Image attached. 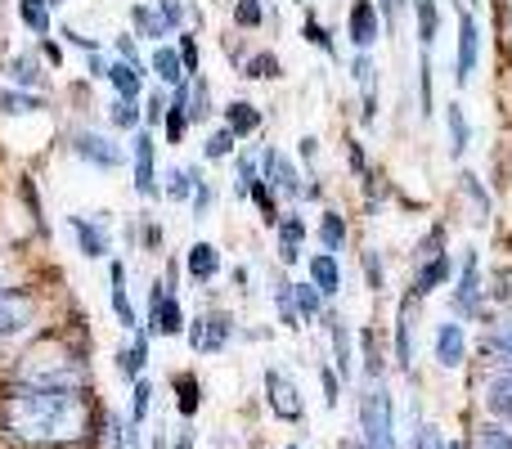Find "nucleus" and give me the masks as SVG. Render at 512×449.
I'll use <instances>...</instances> for the list:
<instances>
[{
    "mask_svg": "<svg viewBox=\"0 0 512 449\" xmlns=\"http://www.w3.org/2000/svg\"><path fill=\"white\" fill-rule=\"evenodd\" d=\"M41 54H45V59L54 63V68H59V63H63V50H59V41H41Z\"/></svg>",
    "mask_w": 512,
    "mask_h": 449,
    "instance_id": "obj_57",
    "label": "nucleus"
},
{
    "mask_svg": "<svg viewBox=\"0 0 512 449\" xmlns=\"http://www.w3.org/2000/svg\"><path fill=\"white\" fill-rule=\"evenodd\" d=\"M234 333V324L225 315H212V319H194V328H189V346L203 355H216L225 346V337Z\"/></svg>",
    "mask_w": 512,
    "mask_h": 449,
    "instance_id": "obj_10",
    "label": "nucleus"
},
{
    "mask_svg": "<svg viewBox=\"0 0 512 449\" xmlns=\"http://www.w3.org/2000/svg\"><path fill=\"white\" fill-rule=\"evenodd\" d=\"M189 274H194L198 283H207V279H216L221 274V256H216V247L212 243H194L189 247Z\"/></svg>",
    "mask_w": 512,
    "mask_h": 449,
    "instance_id": "obj_24",
    "label": "nucleus"
},
{
    "mask_svg": "<svg viewBox=\"0 0 512 449\" xmlns=\"http://www.w3.org/2000/svg\"><path fill=\"white\" fill-rule=\"evenodd\" d=\"M135 189H140L144 198L158 194V176H153V135L149 131L135 135Z\"/></svg>",
    "mask_w": 512,
    "mask_h": 449,
    "instance_id": "obj_13",
    "label": "nucleus"
},
{
    "mask_svg": "<svg viewBox=\"0 0 512 449\" xmlns=\"http://www.w3.org/2000/svg\"><path fill=\"white\" fill-rule=\"evenodd\" d=\"M364 274H369V288H373V292H382V283H387V274H382L378 252H364Z\"/></svg>",
    "mask_w": 512,
    "mask_h": 449,
    "instance_id": "obj_49",
    "label": "nucleus"
},
{
    "mask_svg": "<svg viewBox=\"0 0 512 449\" xmlns=\"http://www.w3.org/2000/svg\"><path fill=\"white\" fill-rule=\"evenodd\" d=\"M274 301H279L283 324L297 328V306H292V283H274Z\"/></svg>",
    "mask_w": 512,
    "mask_h": 449,
    "instance_id": "obj_40",
    "label": "nucleus"
},
{
    "mask_svg": "<svg viewBox=\"0 0 512 449\" xmlns=\"http://www.w3.org/2000/svg\"><path fill=\"white\" fill-rule=\"evenodd\" d=\"M158 18H162V27H167V32H180V23H185V9L176 5V0H158Z\"/></svg>",
    "mask_w": 512,
    "mask_h": 449,
    "instance_id": "obj_46",
    "label": "nucleus"
},
{
    "mask_svg": "<svg viewBox=\"0 0 512 449\" xmlns=\"http://www.w3.org/2000/svg\"><path fill=\"white\" fill-rule=\"evenodd\" d=\"M50 5H59V0H50Z\"/></svg>",
    "mask_w": 512,
    "mask_h": 449,
    "instance_id": "obj_63",
    "label": "nucleus"
},
{
    "mask_svg": "<svg viewBox=\"0 0 512 449\" xmlns=\"http://www.w3.org/2000/svg\"><path fill=\"white\" fill-rule=\"evenodd\" d=\"M36 315V301L27 292L14 288H0V337H18Z\"/></svg>",
    "mask_w": 512,
    "mask_h": 449,
    "instance_id": "obj_6",
    "label": "nucleus"
},
{
    "mask_svg": "<svg viewBox=\"0 0 512 449\" xmlns=\"http://www.w3.org/2000/svg\"><path fill=\"white\" fill-rule=\"evenodd\" d=\"M234 23L239 27H261V0H234Z\"/></svg>",
    "mask_w": 512,
    "mask_h": 449,
    "instance_id": "obj_43",
    "label": "nucleus"
},
{
    "mask_svg": "<svg viewBox=\"0 0 512 449\" xmlns=\"http://www.w3.org/2000/svg\"><path fill=\"white\" fill-rule=\"evenodd\" d=\"M248 77H252V81L279 77V59H274V54H256V59H248Z\"/></svg>",
    "mask_w": 512,
    "mask_h": 449,
    "instance_id": "obj_44",
    "label": "nucleus"
},
{
    "mask_svg": "<svg viewBox=\"0 0 512 449\" xmlns=\"http://www.w3.org/2000/svg\"><path fill=\"white\" fill-rule=\"evenodd\" d=\"M319 382H324V405L337 409V396H342V387H337V373L333 369H319Z\"/></svg>",
    "mask_w": 512,
    "mask_h": 449,
    "instance_id": "obj_52",
    "label": "nucleus"
},
{
    "mask_svg": "<svg viewBox=\"0 0 512 449\" xmlns=\"http://www.w3.org/2000/svg\"><path fill=\"white\" fill-rule=\"evenodd\" d=\"M18 382H23V387L81 391V382H86V364H81L77 351H68L63 342H45V346H36V351H27V360L18 364Z\"/></svg>",
    "mask_w": 512,
    "mask_h": 449,
    "instance_id": "obj_2",
    "label": "nucleus"
},
{
    "mask_svg": "<svg viewBox=\"0 0 512 449\" xmlns=\"http://www.w3.org/2000/svg\"><path fill=\"white\" fill-rule=\"evenodd\" d=\"M9 81H14V86H41L36 59H14V63H9Z\"/></svg>",
    "mask_w": 512,
    "mask_h": 449,
    "instance_id": "obj_37",
    "label": "nucleus"
},
{
    "mask_svg": "<svg viewBox=\"0 0 512 449\" xmlns=\"http://www.w3.org/2000/svg\"><path fill=\"white\" fill-rule=\"evenodd\" d=\"M72 229H77V243L86 256H104L108 252V225L104 216H95V221H86V216H72Z\"/></svg>",
    "mask_w": 512,
    "mask_h": 449,
    "instance_id": "obj_18",
    "label": "nucleus"
},
{
    "mask_svg": "<svg viewBox=\"0 0 512 449\" xmlns=\"http://www.w3.org/2000/svg\"><path fill=\"white\" fill-rule=\"evenodd\" d=\"M360 432L364 449H396V414H391V391L382 382H369L360 400Z\"/></svg>",
    "mask_w": 512,
    "mask_h": 449,
    "instance_id": "obj_3",
    "label": "nucleus"
},
{
    "mask_svg": "<svg viewBox=\"0 0 512 449\" xmlns=\"http://www.w3.org/2000/svg\"><path fill=\"white\" fill-rule=\"evenodd\" d=\"M0 432L18 445H41V449L77 445L90 432V405L81 391L23 387L18 382L9 396H0Z\"/></svg>",
    "mask_w": 512,
    "mask_h": 449,
    "instance_id": "obj_1",
    "label": "nucleus"
},
{
    "mask_svg": "<svg viewBox=\"0 0 512 449\" xmlns=\"http://www.w3.org/2000/svg\"><path fill=\"white\" fill-rule=\"evenodd\" d=\"M180 63H185V72H198V41L194 36H180Z\"/></svg>",
    "mask_w": 512,
    "mask_h": 449,
    "instance_id": "obj_51",
    "label": "nucleus"
},
{
    "mask_svg": "<svg viewBox=\"0 0 512 449\" xmlns=\"http://www.w3.org/2000/svg\"><path fill=\"white\" fill-rule=\"evenodd\" d=\"M346 32H351V41L360 45V50H369V45L378 41V32H382L378 5H373V0H355L351 14H346Z\"/></svg>",
    "mask_w": 512,
    "mask_h": 449,
    "instance_id": "obj_8",
    "label": "nucleus"
},
{
    "mask_svg": "<svg viewBox=\"0 0 512 449\" xmlns=\"http://www.w3.org/2000/svg\"><path fill=\"white\" fill-rule=\"evenodd\" d=\"M333 324V351H337V369H342V382L351 378V369H355V346H351V324H346L342 315H333L328 319Z\"/></svg>",
    "mask_w": 512,
    "mask_h": 449,
    "instance_id": "obj_25",
    "label": "nucleus"
},
{
    "mask_svg": "<svg viewBox=\"0 0 512 449\" xmlns=\"http://www.w3.org/2000/svg\"><path fill=\"white\" fill-rule=\"evenodd\" d=\"M41 99L32 95H14V90H0V113H36Z\"/></svg>",
    "mask_w": 512,
    "mask_h": 449,
    "instance_id": "obj_38",
    "label": "nucleus"
},
{
    "mask_svg": "<svg viewBox=\"0 0 512 449\" xmlns=\"http://www.w3.org/2000/svg\"><path fill=\"white\" fill-rule=\"evenodd\" d=\"M108 283H113V310H117V319H122V328H135V306H131V297H126V265L122 261L108 265Z\"/></svg>",
    "mask_w": 512,
    "mask_h": 449,
    "instance_id": "obj_23",
    "label": "nucleus"
},
{
    "mask_svg": "<svg viewBox=\"0 0 512 449\" xmlns=\"http://www.w3.org/2000/svg\"><path fill=\"white\" fill-rule=\"evenodd\" d=\"M72 153H77L81 162H90V167H104V171L122 167V149H117L113 140H104V135H95V131H77Z\"/></svg>",
    "mask_w": 512,
    "mask_h": 449,
    "instance_id": "obj_7",
    "label": "nucleus"
},
{
    "mask_svg": "<svg viewBox=\"0 0 512 449\" xmlns=\"http://www.w3.org/2000/svg\"><path fill=\"white\" fill-rule=\"evenodd\" d=\"M301 243H306V221H301V216H279V261L297 265Z\"/></svg>",
    "mask_w": 512,
    "mask_h": 449,
    "instance_id": "obj_15",
    "label": "nucleus"
},
{
    "mask_svg": "<svg viewBox=\"0 0 512 449\" xmlns=\"http://www.w3.org/2000/svg\"><path fill=\"white\" fill-rule=\"evenodd\" d=\"M396 14H400V0H378V18H387V27L396 23Z\"/></svg>",
    "mask_w": 512,
    "mask_h": 449,
    "instance_id": "obj_56",
    "label": "nucleus"
},
{
    "mask_svg": "<svg viewBox=\"0 0 512 449\" xmlns=\"http://www.w3.org/2000/svg\"><path fill=\"white\" fill-rule=\"evenodd\" d=\"M463 355H468V337H463V324H441L436 328V364L441 369H459Z\"/></svg>",
    "mask_w": 512,
    "mask_h": 449,
    "instance_id": "obj_11",
    "label": "nucleus"
},
{
    "mask_svg": "<svg viewBox=\"0 0 512 449\" xmlns=\"http://www.w3.org/2000/svg\"><path fill=\"white\" fill-rule=\"evenodd\" d=\"M176 391H180V414L194 418V414H198V405H203V387H198V378L180 373V378H176Z\"/></svg>",
    "mask_w": 512,
    "mask_h": 449,
    "instance_id": "obj_34",
    "label": "nucleus"
},
{
    "mask_svg": "<svg viewBox=\"0 0 512 449\" xmlns=\"http://www.w3.org/2000/svg\"><path fill=\"white\" fill-rule=\"evenodd\" d=\"M477 50H481L477 18L463 14V18H459V63H454V77H459V86H468L472 72H477Z\"/></svg>",
    "mask_w": 512,
    "mask_h": 449,
    "instance_id": "obj_9",
    "label": "nucleus"
},
{
    "mask_svg": "<svg viewBox=\"0 0 512 449\" xmlns=\"http://www.w3.org/2000/svg\"><path fill=\"white\" fill-rule=\"evenodd\" d=\"M414 18H418V41L423 50L436 41V27H441V14H436V0H414Z\"/></svg>",
    "mask_w": 512,
    "mask_h": 449,
    "instance_id": "obj_29",
    "label": "nucleus"
},
{
    "mask_svg": "<svg viewBox=\"0 0 512 449\" xmlns=\"http://www.w3.org/2000/svg\"><path fill=\"white\" fill-rule=\"evenodd\" d=\"M207 207H212V189H207L203 180H198V189H194V212H198V216H207Z\"/></svg>",
    "mask_w": 512,
    "mask_h": 449,
    "instance_id": "obj_53",
    "label": "nucleus"
},
{
    "mask_svg": "<svg viewBox=\"0 0 512 449\" xmlns=\"http://www.w3.org/2000/svg\"><path fill=\"white\" fill-rule=\"evenodd\" d=\"M256 126H261V113H256V104H248V99H234V104L225 108V131H230L234 140L252 135Z\"/></svg>",
    "mask_w": 512,
    "mask_h": 449,
    "instance_id": "obj_21",
    "label": "nucleus"
},
{
    "mask_svg": "<svg viewBox=\"0 0 512 449\" xmlns=\"http://www.w3.org/2000/svg\"><path fill=\"white\" fill-rule=\"evenodd\" d=\"M396 364L405 373H414V297L400 301L396 315Z\"/></svg>",
    "mask_w": 512,
    "mask_h": 449,
    "instance_id": "obj_12",
    "label": "nucleus"
},
{
    "mask_svg": "<svg viewBox=\"0 0 512 449\" xmlns=\"http://www.w3.org/2000/svg\"><path fill=\"white\" fill-rule=\"evenodd\" d=\"M212 117V90H207V81H189V122H207Z\"/></svg>",
    "mask_w": 512,
    "mask_h": 449,
    "instance_id": "obj_32",
    "label": "nucleus"
},
{
    "mask_svg": "<svg viewBox=\"0 0 512 449\" xmlns=\"http://www.w3.org/2000/svg\"><path fill=\"white\" fill-rule=\"evenodd\" d=\"M495 346L512 360V324H499V328H495Z\"/></svg>",
    "mask_w": 512,
    "mask_h": 449,
    "instance_id": "obj_54",
    "label": "nucleus"
},
{
    "mask_svg": "<svg viewBox=\"0 0 512 449\" xmlns=\"http://www.w3.org/2000/svg\"><path fill=\"white\" fill-rule=\"evenodd\" d=\"M248 194L256 198V207H261V221H265V225H279V203H274V189L265 185L261 176H256L252 185H248Z\"/></svg>",
    "mask_w": 512,
    "mask_h": 449,
    "instance_id": "obj_33",
    "label": "nucleus"
},
{
    "mask_svg": "<svg viewBox=\"0 0 512 449\" xmlns=\"http://www.w3.org/2000/svg\"><path fill=\"white\" fill-rule=\"evenodd\" d=\"M472 449H512V432H504L499 423H481L472 436Z\"/></svg>",
    "mask_w": 512,
    "mask_h": 449,
    "instance_id": "obj_35",
    "label": "nucleus"
},
{
    "mask_svg": "<svg viewBox=\"0 0 512 449\" xmlns=\"http://www.w3.org/2000/svg\"><path fill=\"white\" fill-rule=\"evenodd\" d=\"M310 283L319 288V297H333V292H342V270H337V256H328V252H319V256H310Z\"/></svg>",
    "mask_w": 512,
    "mask_h": 449,
    "instance_id": "obj_16",
    "label": "nucleus"
},
{
    "mask_svg": "<svg viewBox=\"0 0 512 449\" xmlns=\"http://www.w3.org/2000/svg\"><path fill=\"white\" fill-rule=\"evenodd\" d=\"M108 81H113L117 86V95L122 99H140V63H113V68H108Z\"/></svg>",
    "mask_w": 512,
    "mask_h": 449,
    "instance_id": "obj_26",
    "label": "nucleus"
},
{
    "mask_svg": "<svg viewBox=\"0 0 512 449\" xmlns=\"http://www.w3.org/2000/svg\"><path fill=\"white\" fill-rule=\"evenodd\" d=\"M153 72L162 77V86H180V81H185V63H180V54L171 50V45H162V50L153 54Z\"/></svg>",
    "mask_w": 512,
    "mask_h": 449,
    "instance_id": "obj_28",
    "label": "nucleus"
},
{
    "mask_svg": "<svg viewBox=\"0 0 512 449\" xmlns=\"http://www.w3.org/2000/svg\"><path fill=\"white\" fill-rule=\"evenodd\" d=\"M265 400H270V414L279 418V423H301V414H306L297 382L283 369H265Z\"/></svg>",
    "mask_w": 512,
    "mask_h": 449,
    "instance_id": "obj_4",
    "label": "nucleus"
},
{
    "mask_svg": "<svg viewBox=\"0 0 512 449\" xmlns=\"http://www.w3.org/2000/svg\"><path fill=\"white\" fill-rule=\"evenodd\" d=\"M360 342H364V369H369V378H373V382H382V355H378V337H373V333H364Z\"/></svg>",
    "mask_w": 512,
    "mask_h": 449,
    "instance_id": "obj_41",
    "label": "nucleus"
},
{
    "mask_svg": "<svg viewBox=\"0 0 512 449\" xmlns=\"http://www.w3.org/2000/svg\"><path fill=\"white\" fill-rule=\"evenodd\" d=\"M441 449H463V445H454V441H445V445H441Z\"/></svg>",
    "mask_w": 512,
    "mask_h": 449,
    "instance_id": "obj_61",
    "label": "nucleus"
},
{
    "mask_svg": "<svg viewBox=\"0 0 512 449\" xmlns=\"http://www.w3.org/2000/svg\"><path fill=\"white\" fill-rule=\"evenodd\" d=\"M176 449H194V432H180V441H176Z\"/></svg>",
    "mask_w": 512,
    "mask_h": 449,
    "instance_id": "obj_60",
    "label": "nucleus"
},
{
    "mask_svg": "<svg viewBox=\"0 0 512 449\" xmlns=\"http://www.w3.org/2000/svg\"><path fill=\"white\" fill-rule=\"evenodd\" d=\"M234 144L239 140H234L230 131H216L212 140H207V158H225V153H234Z\"/></svg>",
    "mask_w": 512,
    "mask_h": 449,
    "instance_id": "obj_48",
    "label": "nucleus"
},
{
    "mask_svg": "<svg viewBox=\"0 0 512 449\" xmlns=\"http://www.w3.org/2000/svg\"><path fill=\"white\" fill-rule=\"evenodd\" d=\"M283 449H297V445H283Z\"/></svg>",
    "mask_w": 512,
    "mask_h": 449,
    "instance_id": "obj_62",
    "label": "nucleus"
},
{
    "mask_svg": "<svg viewBox=\"0 0 512 449\" xmlns=\"http://www.w3.org/2000/svg\"><path fill=\"white\" fill-rule=\"evenodd\" d=\"M167 194L171 198H194V171H171V176H167Z\"/></svg>",
    "mask_w": 512,
    "mask_h": 449,
    "instance_id": "obj_45",
    "label": "nucleus"
},
{
    "mask_svg": "<svg viewBox=\"0 0 512 449\" xmlns=\"http://www.w3.org/2000/svg\"><path fill=\"white\" fill-rule=\"evenodd\" d=\"M185 328V315H180V301L167 283H153V297H149V333L162 337H176Z\"/></svg>",
    "mask_w": 512,
    "mask_h": 449,
    "instance_id": "obj_5",
    "label": "nucleus"
},
{
    "mask_svg": "<svg viewBox=\"0 0 512 449\" xmlns=\"http://www.w3.org/2000/svg\"><path fill=\"white\" fill-rule=\"evenodd\" d=\"M418 90H423V113H432V63H427V54L418 63Z\"/></svg>",
    "mask_w": 512,
    "mask_h": 449,
    "instance_id": "obj_50",
    "label": "nucleus"
},
{
    "mask_svg": "<svg viewBox=\"0 0 512 449\" xmlns=\"http://www.w3.org/2000/svg\"><path fill=\"white\" fill-rule=\"evenodd\" d=\"M346 153H351V167H355V171H364V149H360V144L351 140V144H346Z\"/></svg>",
    "mask_w": 512,
    "mask_h": 449,
    "instance_id": "obj_58",
    "label": "nucleus"
},
{
    "mask_svg": "<svg viewBox=\"0 0 512 449\" xmlns=\"http://www.w3.org/2000/svg\"><path fill=\"white\" fill-rule=\"evenodd\" d=\"M292 306H297V319H319V310H324V297H319L315 283H292Z\"/></svg>",
    "mask_w": 512,
    "mask_h": 449,
    "instance_id": "obj_27",
    "label": "nucleus"
},
{
    "mask_svg": "<svg viewBox=\"0 0 512 449\" xmlns=\"http://www.w3.org/2000/svg\"><path fill=\"white\" fill-rule=\"evenodd\" d=\"M454 274V261H450V252H436L432 261H423V270H418V279H414V297H427V292H436L445 279Z\"/></svg>",
    "mask_w": 512,
    "mask_h": 449,
    "instance_id": "obj_17",
    "label": "nucleus"
},
{
    "mask_svg": "<svg viewBox=\"0 0 512 449\" xmlns=\"http://www.w3.org/2000/svg\"><path fill=\"white\" fill-rule=\"evenodd\" d=\"M149 396H153V387L140 378V382H135V396H131V423H135V427H140L144 414H149Z\"/></svg>",
    "mask_w": 512,
    "mask_h": 449,
    "instance_id": "obj_42",
    "label": "nucleus"
},
{
    "mask_svg": "<svg viewBox=\"0 0 512 449\" xmlns=\"http://www.w3.org/2000/svg\"><path fill=\"white\" fill-rule=\"evenodd\" d=\"M445 135H450V158H463V153H468V140H472V126H468V117H463V104L445 108Z\"/></svg>",
    "mask_w": 512,
    "mask_h": 449,
    "instance_id": "obj_22",
    "label": "nucleus"
},
{
    "mask_svg": "<svg viewBox=\"0 0 512 449\" xmlns=\"http://www.w3.org/2000/svg\"><path fill=\"white\" fill-rule=\"evenodd\" d=\"M113 126H122V131L140 126V104H135V99H117L113 104Z\"/></svg>",
    "mask_w": 512,
    "mask_h": 449,
    "instance_id": "obj_39",
    "label": "nucleus"
},
{
    "mask_svg": "<svg viewBox=\"0 0 512 449\" xmlns=\"http://www.w3.org/2000/svg\"><path fill=\"white\" fill-rule=\"evenodd\" d=\"M477 297H481V283H477V252H468V256H463L459 288H454V306H459L463 315H472V310H477Z\"/></svg>",
    "mask_w": 512,
    "mask_h": 449,
    "instance_id": "obj_19",
    "label": "nucleus"
},
{
    "mask_svg": "<svg viewBox=\"0 0 512 449\" xmlns=\"http://www.w3.org/2000/svg\"><path fill=\"white\" fill-rule=\"evenodd\" d=\"M162 117H167V99H162V90H158V95L149 99V122H162Z\"/></svg>",
    "mask_w": 512,
    "mask_h": 449,
    "instance_id": "obj_55",
    "label": "nucleus"
},
{
    "mask_svg": "<svg viewBox=\"0 0 512 449\" xmlns=\"http://www.w3.org/2000/svg\"><path fill=\"white\" fill-rule=\"evenodd\" d=\"M131 18H135V27H140V36H171L167 27H162V18H158V9H149V5H135L131 9Z\"/></svg>",
    "mask_w": 512,
    "mask_h": 449,
    "instance_id": "obj_36",
    "label": "nucleus"
},
{
    "mask_svg": "<svg viewBox=\"0 0 512 449\" xmlns=\"http://www.w3.org/2000/svg\"><path fill=\"white\" fill-rule=\"evenodd\" d=\"M301 158H306V162L315 158V135H306V140H301Z\"/></svg>",
    "mask_w": 512,
    "mask_h": 449,
    "instance_id": "obj_59",
    "label": "nucleus"
},
{
    "mask_svg": "<svg viewBox=\"0 0 512 449\" xmlns=\"http://www.w3.org/2000/svg\"><path fill=\"white\" fill-rule=\"evenodd\" d=\"M18 18H23L36 36H45L50 32V0H18Z\"/></svg>",
    "mask_w": 512,
    "mask_h": 449,
    "instance_id": "obj_30",
    "label": "nucleus"
},
{
    "mask_svg": "<svg viewBox=\"0 0 512 449\" xmlns=\"http://www.w3.org/2000/svg\"><path fill=\"white\" fill-rule=\"evenodd\" d=\"M319 243H324L328 256L342 252V243H346V221H342L337 212H324V221H319Z\"/></svg>",
    "mask_w": 512,
    "mask_h": 449,
    "instance_id": "obj_31",
    "label": "nucleus"
},
{
    "mask_svg": "<svg viewBox=\"0 0 512 449\" xmlns=\"http://www.w3.org/2000/svg\"><path fill=\"white\" fill-rule=\"evenodd\" d=\"M301 36H306L310 45H319V50H324V54H333V36H328L324 27H319V23H315V18H310V14H306V27H301Z\"/></svg>",
    "mask_w": 512,
    "mask_h": 449,
    "instance_id": "obj_47",
    "label": "nucleus"
},
{
    "mask_svg": "<svg viewBox=\"0 0 512 449\" xmlns=\"http://www.w3.org/2000/svg\"><path fill=\"white\" fill-rule=\"evenodd\" d=\"M144 360H149V333H135V342L117 351V373H122L126 382H140Z\"/></svg>",
    "mask_w": 512,
    "mask_h": 449,
    "instance_id": "obj_20",
    "label": "nucleus"
},
{
    "mask_svg": "<svg viewBox=\"0 0 512 449\" xmlns=\"http://www.w3.org/2000/svg\"><path fill=\"white\" fill-rule=\"evenodd\" d=\"M261 162H265V180H274V189H283V194H301V176H297V167H292V162L283 158L279 149H265V153H261Z\"/></svg>",
    "mask_w": 512,
    "mask_h": 449,
    "instance_id": "obj_14",
    "label": "nucleus"
}]
</instances>
